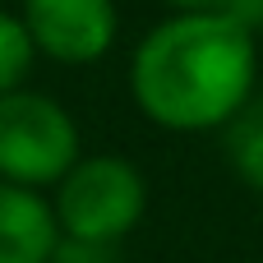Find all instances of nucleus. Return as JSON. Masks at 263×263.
I'll return each instance as SVG.
<instances>
[{"mask_svg": "<svg viewBox=\"0 0 263 263\" xmlns=\"http://www.w3.org/2000/svg\"><path fill=\"white\" fill-rule=\"evenodd\" d=\"M254 28L222 14L162 18L129 60L134 106L176 134L227 129L254 97Z\"/></svg>", "mask_w": 263, "mask_h": 263, "instance_id": "obj_1", "label": "nucleus"}, {"mask_svg": "<svg viewBox=\"0 0 263 263\" xmlns=\"http://www.w3.org/2000/svg\"><path fill=\"white\" fill-rule=\"evenodd\" d=\"M227 162L236 166V176L250 190H263V102L259 106L250 102L227 125Z\"/></svg>", "mask_w": 263, "mask_h": 263, "instance_id": "obj_6", "label": "nucleus"}, {"mask_svg": "<svg viewBox=\"0 0 263 263\" xmlns=\"http://www.w3.org/2000/svg\"><path fill=\"white\" fill-rule=\"evenodd\" d=\"M46 263H116V250H102V245H79V240H65L55 245V254Z\"/></svg>", "mask_w": 263, "mask_h": 263, "instance_id": "obj_9", "label": "nucleus"}, {"mask_svg": "<svg viewBox=\"0 0 263 263\" xmlns=\"http://www.w3.org/2000/svg\"><path fill=\"white\" fill-rule=\"evenodd\" d=\"M37 55L55 65H92L116 46V0H23L18 9Z\"/></svg>", "mask_w": 263, "mask_h": 263, "instance_id": "obj_4", "label": "nucleus"}, {"mask_svg": "<svg viewBox=\"0 0 263 263\" xmlns=\"http://www.w3.org/2000/svg\"><path fill=\"white\" fill-rule=\"evenodd\" d=\"M60 245L51 199L0 180V263H46Z\"/></svg>", "mask_w": 263, "mask_h": 263, "instance_id": "obj_5", "label": "nucleus"}, {"mask_svg": "<svg viewBox=\"0 0 263 263\" xmlns=\"http://www.w3.org/2000/svg\"><path fill=\"white\" fill-rule=\"evenodd\" d=\"M79 157H83L79 125L55 97L37 88H18L0 97V180L5 185L46 194L69 176Z\"/></svg>", "mask_w": 263, "mask_h": 263, "instance_id": "obj_3", "label": "nucleus"}, {"mask_svg": "<svg viewBox=\"0 0 263 263\" xmlns=\"http://www.w3.org/2000/svg\"><path fill=\"white\" fill-rule=\"evenodd\" d=\"M176 14H222V18H240L250 28L263 23V0H166Z\"/></svg>", "mask_w": 263, "mask_h": 263, "instance_id": "obj_8", "label": "nucleus"}, {"mask_svg": "<svg viewBox=\"0 0 263 263\" xmlns=\"http://www.w3.org/2000/svg\"><path fill=\"white\" fill-rule=\"evenodd\" d=\"M32 65H37V46H32L23 18L9 14V9H0V97L28 88Z\"/></svg>", "mask_w": 263, "mask_h": 263, "instance_id": "obj_7", "label": "nucleus"}, {"mask_svg": "<svg viewBox=\"0 0 263 263\" xmlns=\"http://www.w3.org/2000/svg\"><path fill=\"white\" fill-rule=\"evenodd\" d=\"M51 213L65 240L116 250L148 213V180L116 153H83L51 190Z\"/></svg>", "mask_w": 263, "mask_h": 263, "instance_id": "obj_2", "label": "nucleus"}]
</instances>
